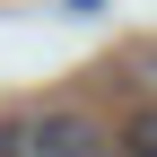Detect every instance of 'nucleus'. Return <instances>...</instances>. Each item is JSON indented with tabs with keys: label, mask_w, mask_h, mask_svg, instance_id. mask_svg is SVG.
<instances>
[{
	"label": "nucleus",
	"mask_w": 157,
	"mask_h": 157,
	"mask_svg": "<svg viewBox=\"0 0 157 157\" xmlns=\"http://www.w3.org/2000/svg\"><path fill=\"white\" fill-rule=\"evenodd\" d=\"M26 157H113V131L96 113H44L26 122Z\"/></svg>",
	"instance_id": "obj_1"
},
{
	"label": "nucleus",
	"mask_w": 157,
	"mask_h": 157,
	"mask_svg": "<svg viewBox=\"0 0 157 157\" xmlns=\"http://www.w3.org/2000/svg\"><path fill=\"white\" fill-rule=\"evenodd\" d=\"M113 157H157V105L122 113V131H113Z\"/></svg>",
	"instance_id": "obj_2"
},
{
	"label": "nucleus",
	"mask_w": 157,
	"mask_h": 157,
	"mask_svg": "<svg viewBox=\"0 0 157 157\" xmlns=\"http://www.w3.org/2000/svg\"><path fill=\"white\" fill-rule=\"evenodd\" d=\"M0 157H26V122H0Z\"/></svg>",
	"instance_id": "obj_3"
}]
</instances>
